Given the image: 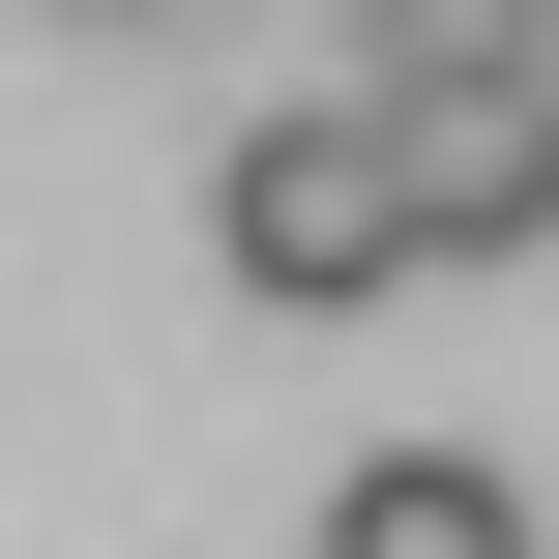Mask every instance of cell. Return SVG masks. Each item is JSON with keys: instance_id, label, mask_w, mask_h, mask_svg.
I'll use <instances>...</instances> for the list:
<instances>
[{"instance_id": "5b68a950", "label": "cell", "mask_w": 559, "mask_h": 559, "mask_svg": "<svg viewBox=\"0 0 559 559\" xmlns=\"http://www.w3.org/2000/svg\"><path fill=\"white\" fill-rule=\"evenodd\" d=\"M501 118H531V147H559V0H501Z\"/></svg>"}, {"instance_id": "8992f818", "label": "cell", "mask_w": 559, "mask_h": 559, "mask_svg": "<svg viewBox=\"0 0 559 559\" xmlns=\"http://www.w3.org/2000/svg\"><path fill=\"white\" fill-rule=\"evenodd\" d=\"M88 29H147V0H88Z\"/></svg>"}, {"instance_id": "277c9868", "label": "cell", "mask_w": 559, "mask_h": 559, "mask_svg": "<svg viewBox=\"0 0 559 559\" xmlns=\"http://www.w3.org/2000/svg\"><path fill=\"white\" fill-rule=\"evenodd\" d=\"M383 88H501V0H354V118Z\"/></svg>"}, {"instance_id": "3957f363", "label": "cell", "mask_w": 559, "mask_h": 559, "mask_svg": "<svg viewBox=\"0 0 559 559\" xmlns=\"http://www.w3.org/2000/svg\"><path fill=\"white\" fill-rule=\"evenodd\" d=\"M324 559H531V501H501V442H354Z\"/></svg>"}, {"instance_id": "6da1fadb", "label": "cell", "mask_w": 559, "mask_h": 559, "mask_svg": "<svg viewBox=\"0 0 559 559\" xmlns=\"http://www.w3.org/2000/svg\"><path fill=\"white\" fill-rule=\"evenodd\" d=\"M206 265H236L265 324L413 295V236H383V118H354V88H324V118H236V147H206Z\"/></svg>"}, {"instance_id": "7a4b0ae2", "label": "cell", "mask_w": 559, "mask_h": 559, "mask_svg": "<svg viewBox=\"0 0 559 559\" xmlns=\"http://www.w3.org/2000/svg\"><path fill=\"white\" fill-rule=\"evenodd\" d=\"M383 236H413V265H531L559 236V147L501 118V88H383Z\"/></svg>"}]
</instances>
